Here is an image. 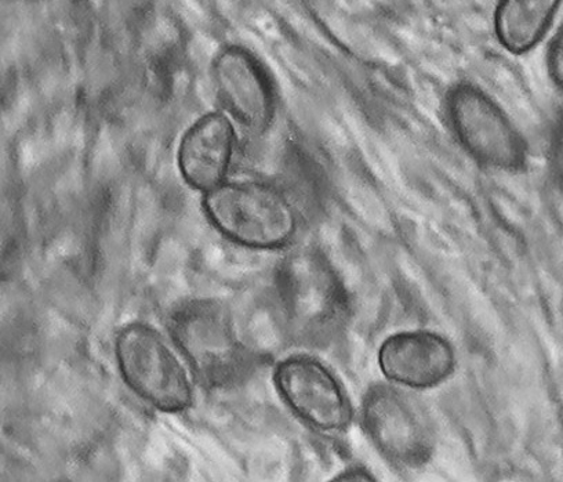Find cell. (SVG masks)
Here are the masks:
<instances>
[{"instance_id":"cell-1","label":"cell","mask_w":563,"mask_h":482,"mask_svg":"<svg viewBox=\"0 0 563 482\" xmlns=\"http://www.w3.org/2000/svg\"><path fill=\"white\" fill-rule=\"evenodd\" d=\"M115 354L123 381L145 403L169 414L191 408L192 368L158 329L132 322L119 330Z\"/></svg>"},{"instance_id":"cell-2","label":"cell","mask_w":563,"mask_h":482,"mask_svg":"<svg viewBox=\"0 0 563 482\" xmlns=\"http://www.w3.org/2000/svg\"><path fill=\"white\" fill-rule=\"evenodd\" d=\"M211 224L238 245L278 249L297 231V215L280 189L263 182H224L203 195Z\"/></svg>"},{"instance_id":"cell-3","label":"cell","mask_w":563,"mask_h":482,"mask_svg":"<svg viewBox=\"0 0 563 482\" xmlns=\"http://www.w3.org/2000/svg\"><path fill=\"white\" fill-rule=\"evenodd\" d=\"M169 328L194 375L205 386L229 387L246 375L251 357L223 303L211 299L183 303L173 311Z\"/></svg>"},{"instance_id":"cell-4","label":"cell","mask_w":563,"mask_h":482,"mask_svg":"<svg viewBox=\"0 0 563 482\" xmlns=\"http://www.w3.org/2000/svg\"><path fill=\"white\" fill-rule=\"evenodd\" d=\"M362 426L377 451L398 468L416 469L434 452L429 415L413 395L393 384H376L362 399Z\"/></svg>"},{"instance_id":"cell-5","label":"cell","mask_w":563,"mask_h":482,"mask_svg":"<svg viewBox=\"0 0 563 482\" xmlns=\"http://www.w3.org/2000/svg\"><path fill=\"white\" fill-rule=\"evenodd\" d=\"M448 113L460 143L479 164L519 171L527 165L528 145L489 96L473 85H459L448 97Z\"/></svg>"},{"instance_id":"cell-6","label":"cell","mask_w":563,"mask_h":482,"mask_svg":"<svg viewBox=\"0 0 563 482\" xmlns=\"http://www.w3.org/2000/svg\"><path fill=\"white\" fill-rule=\"evenodd\" d=\"M275 384L289 408L313 429L339 432L351 424L349 397L321 361L307 355L289 357L276 366Z\"/></svg>"},{"instance_id":"cell-7","label":"cell","mask_w":563,"mask_h":482,"mask_svg":"<svg viewBox=\"0 0 563 482\" xmlns=\"http://www.w3.org/2000/svg\"><path fill=\"white\" fill-rule=\"evenodd\" d=\"M288 273L290 303L302 327L323 338L344 328L350 310L349 296L322 254H297L290 260Z\"/></svg>"},{"instance_id":"cell-8","label":"cell","mask_w":563,"mask_h":482,"mask_svg":"<svg viewBox=\"0 0 563 482\" xmlns=\"http://www.w3.org/2000/svg\"><path fill=\"white\" fill-rule=\"evenodd\" d=\"M213 80L225 110L253 133L273 121V88L262 65L241 47L224 48L213 63Z\"/></svg>"},{"instance_id":"cell-9","label":"cell","mask_w":563,"mask_h":482,"mask_svg":"<svg viewBox=\"0 0 563 482\" xmlns=\"http://www.w3.org/2000/svg\"><path fill=\"white\" fill-rule=\"evenodd\" d=\"M378 366L384 376L398 386L432 388L452 375L456 354L443 336L430 330H410L383 341Z\"/></svg>"},{"instance_id":"cell-10","label":"cell","mask_w":563,"mask_h":482,"mask_svg":"<svg viewBox=\"0 0 563 482\" xmlns=\"http://www.w3.org/2000/svg\"><path fill=\"white\" fill-rule=\"evenodd\" d=\"M234 144V127L223 112L206 113L198 119L178 147V169L188 186L205 194L224 183Z\"/></svg>"},{"instance_id":"cell-11","label":"cell","mask_w":563,"mask_h":482,"mask_svg":"<svg viewBox=\"0 0 563 482\" xmlns=\"http://www.w3.org/2000/svg\"><path fill=\"white\" fill-rule=\"evenodd\" d=\"M562 0H500L496 34L511 53H527L543 40Z\"/></svg>"},{"instance_id":"cell-12","label":"cell","mask_w":563,"mask_h":482,"mask_svg":"<svg viewBox=\"0 0 563 482\" xmlns=\"http://www.w3.org/2000/svg\"><path fill=\"white\" fill-rule=\"evenodd\" d=\"M549 68L552 80L563 94V25L551 42Z\"/></svg>"},{"instance_id":"cell-13","label":"cell","mask_w":563,"mask_h":482,"mask_svg":"<svg viewBox=\"0 0 563 482\" xmlns=\"http://www.w3.org/2000/svg\"><path fill=\"white\" fill-rule=\"evenodd\" d=\"M552 167L558 178L563 184V119L555 130L552 140Z\"/></svg>"},{"instance_id":"cell-14","label":"cell","mask_w":563,"mask_h":482,"mask_svg":"<svg viewBox=\"0 0 563 482\" xmlns=\"http://www.w3.org/2000/svg\"><path fill=\"white\" fill-rule=\"evenodd\" d=\"M335 481H373V476L361 468H351L341 473Z\"/></svg>"}]
</instances>
